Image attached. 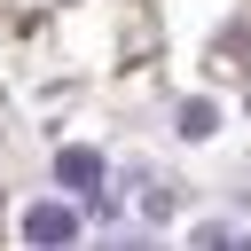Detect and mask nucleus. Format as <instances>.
<instances>
[{"mask_svg": "<svg viewBox=\"0 0 251 251\" xmlns=\"http://www.w3.org/2000/svg\"><path fill=\"white\" fill-rule=\"evenodd\" d=\"M78 235V212L71 204H31L24 212V243H71Z\"/></svg>", "mask_w": 251, "mask_h": 251, "instance_id": "f257e3e1", "label": "nucleus"}, {"mask_svg": "<svg viewBox=\"0 0 251 251\" xmlns=\"http://www.w3.org/2000/svg\"><path fill=\"white\" fill-rule=\"evenodd\" d=\"M212 126H220V110H212V102H180V133H196V141H204Z\"/></svg>", "mask_w": 251, "mask_h": 251, "instance_id": "7ed1b4c3", "label": "nucleus"}, {"mask_svg": "<svg viewBox=\"0 0 251 251\" xmlns=\"http://www.w3.org/2000/svg\"><path fill=\"white\" fill-rule=\"evenodd\" d=\"M55 180H63V188L102 196V157H94V149H55Z\"/></svg>", "mask_w": 251, "mask_h": 251, "instance_id": "f03ea898", "label": "nucleus"}]
</instances>
